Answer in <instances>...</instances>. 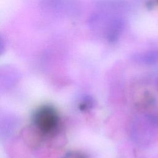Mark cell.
Returning <instances> with one entry per match:
<instances>
[{"mask_svg": "<svg viewBox=\"0 0 158 158\" xmlns=\"http://www.w3.org/2000/svg\"><path fill=\"white\" fill-rule=\"evenodd\" d=\"M136 61L147 65L158 64V49H153L144 52L136 54L135 56Z\"/></svg>", "mask_w": 158, "mask_h": 158, "instance_id": "cell-5", "label": "cell"}, {"mask_svg": "<svg viewBox=\"0 0 158 158\" xmlns=\"http://www.w3.org/2000/svg\"><path fill=\"white\" fill-rule=\"evenodd\" d=\"M40 6L46 13L58 16L73 15L76 9L73 0H41Z\"/></svg>", "mask_w": 158, "mask_h": 158, "instance_id": "cell-3", "label": "cell"}, {"mask_svg": "<svg viewBox=\"0 0 158 158\" xmlns=\"http://www.w3.org/2000/svg\"><path fill=\"white\" fill-rule=\"evenodd\" d=\"M62 158H86V157L80 152L71 151L65 154Z\"/></svg>", "mask_w": 158, "mask_h": 158, "instance_id": "cell-7", "label": "cell"}, {"mask_svg": "<svg viewBox=\"0 0 158 158\" xmlns=\"http://www.w3.org/2000/svg\"><path fill=\"white\" fill-rule=\"evenodd\" d=\"M36 130L41 135L53 134L57 129L59 118L57 112L51 106H44L38 109L33 115Z\"/></svg>", "mask_w": 158, "mask_h": 158, "instance_id": "cell-2", "label": "cell"}, {"mask_svg": "<svg viewBox=\"0 0 158 158\" xmlns=\"http://www.w3.org/2000/svg\"><path fill=\"white\" fill-rule=\"evenodd\" d=\"M125 27V20L119 15L114 16L104 38L110 43H114L118 41Z\"/></svg>", "mask_w": 158, "mask_h": 158, "instance_id": "cell-4", "label": "cell"}, {"mask_svg": "<svg viewBox=\"0 0 158 158\" xmlns=\"http://www.w3.org/2000/svg\"><path fill=\"white\" fill-rule=\"evenodd\" d=\"M133 136L140 144L146 145L158 135V113H148L139 118L135 123Z\"/></svg>", "mask_w": 158, "mask_h": 158, "instance_id": "cell-1", "label": "cell"}, {"mask_svg": "<svg viewBox=\"0 0 158 158\" xmlns=\"http://www.w3.org/2000/svg\"><path fill=\"white\" fill-rule=\"evenodd\" d=\"M156 87H157V88L158 89V78H157V80H156Z\"/></svg>", "mask_w": 158, "mask_h": 158, "instance_id": "cell-8", "label": "cell"}, {"mask_svg": "<svg viewBox=\"0 0 158 158\" xmlns=\"http://www.w3.org/2000/svg\"><path fill=\"white\" fill-rule=\"evenodd\" d=\"M100 10L112 14H117L123 6L122 0H100L97 4Z\"/></svg>", "mask_w": 158, "mask_h": 158, "instance_id": "cell-6", "label": "cell"}]
</instances>
